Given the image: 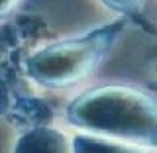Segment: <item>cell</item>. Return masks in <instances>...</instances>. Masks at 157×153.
Listing matches in <instances>:
<instances>
[{
  "mask_svg": "<svg viewBox=\"0 0 157 153\" xmlns=\"http://www.w3.org/2000/svg\"><path fill=\"white\" fill-rule=\"evenodd\" d=\"M63 118L78 132L130 141L155 149L157 102L151 92L132 85H102L81 92Z\"/></svg>",
  "mask_w": 157,
  "mask_h": 153,
  "instance_id": "1",
  "label": "cell"
},
{
  "mask_svg": "<svg viewBox=\"0 0 157 153\" xmlns=\"http://www.w3.org/2000/svg\"><path fill=\"white\" fill-rule=\"evenodd\" d=\"M124 29L126 22L120 18L82 36L41 45L26 57L24 73L33 85L47 90L73 88L96 71L108 49Z\"/></svg>",
  "mask_w": 157,
  "mask_h": 153,
  "instance_id": "2",
  "label": "cell"
},
{
  "mask_svg": "<svg viewBox=\"0 0 157 153\" xmlns=\"http://www.w3.org/2000/svg\"><path fill=\"white\" fill-rule=\"evenodd\" d=\"M12 153H73L71 137L55 126H29L16 137Z\"/></svg>",
  "mask_w": 157,
  "mask_h": 153,
  "instance_id": "3",
  "label": "cell"
},
{
  "mask_svg": "<svg viewBox=\"0 0 157 153\" xmlns=\"http://www.w3.org/2000/svg\"><path fill=\"white\" fill-rule=\"evenodd\" d=\"M73 153H155V149H147L144 145L130 143V141L110 140L102 136H92L78 132L71 137Z\"/></svg>",
  "mask_w": 157,
  "mask_h": 153,
  "instance_id": "4",
  "label": "cell"
},
{
  "mask_svg": "<svg viewBox=\"0 0 157 153\" xmlns=\"http://www.w3.org/2000/svg\"><path fill=\"white\" fill-rule=\"evenodd\" d=\"M98 2L110 12L120 14V16H128V14H134L136 10H140L144 0H98Z\"/></svg>",
  "mask_w": 157,
  "mask_h": 153,
  "instance_id": "5",
  "label": "cell"
},
{
  "mask_svg": "<svg viewBox=\"0 0 157 153\" xmlns=\"http://www.w3.org/2000/svg\"><path fill=\"white\" fill-rule=\"evenodd\" d=\"M24 0H0V24L6 18H10L16 10L22 6Z\"/></svg>",
  "mask_w": 157,
  "mask_h": 153,
  "instance_id": "6",
  "label": "cell"
}]
</instances>
